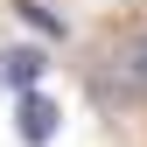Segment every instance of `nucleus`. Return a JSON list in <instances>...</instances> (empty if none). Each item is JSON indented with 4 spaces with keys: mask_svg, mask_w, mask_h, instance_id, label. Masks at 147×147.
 Masks as SVG:
<instances>
[{
    "mask_svg": "<svg viewBox=\"0 0 147 147\" xmlns=\"http://www.w3.org/2000/svg\"><path fill=\"white\" fill-rule=\"evenodd\" d=\"M56 119H63V112H56V98H42L35 84L14 98V133H21L28 147H49V140H56Z\"/></svg>",
    "mask_w": 147,
    "mask_h": 147,
    "instance_id": "obj_1",
    "label": "nucleus"
},
{
    "mask_svg": "<svg viewBox=\"0 0 147 147\" xmlns=\"http://www.w3.org/2000/svg\"><path fill=\"white\" fill-rule=\"evenodd\" d=\"M42 70H49L42 49H35V42H14L7 56H0V84H7V91H28V84H42Z\"/></svg>",
    "mask_w": 147,
    "mask_h": 147,
    "instance_id": "obj_2",
    "label": "nucleus"
},
{
    "mask_svg": "<svg viewBox=\"0 0 147 147\" xmlns=\"http://www.w3.org/2000/svg\"><path fill=\"white\" fill-rule=\"evenodd\" d=\"M14 14H21V21H28V28H42V35H49V42H56V35H63V21H56V14H49V7H42V0H14Z\"/></svg>",
    "mask_w": 147,
    "mask_h": 147,
    "instance_id": "obj_4",
    "label": "nucleus"
},
{
    "mask_svg": "<svg viewBox=\"0 0 147 147\" xmlns=\"http://www.w3.org/2000/svg\"><path fill=\"white\" fill-rule=\"evenodd\" d=\"M112 70H119V77L133 84L140 98H147V21H140L133 35H126V42H119V56H112Z\"/></svg>",
    "mask_w": 147,
    "mask_h": 147,
    "instance_id": "obj_3",
    "label": "nucleus"
}]
</instances>
